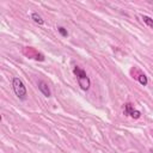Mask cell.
Here are the masks:
<instances>
[{
  "label": "cell",
  "instance_id": "obj_1",
  "mask_svg": "<svg viewBox=\"0 0 153 153\" xmlns=\"http://www.w3.org/2000/svg\"><path fill=\"white\" fill-rule=\"evenodd\" d=\"M73 73H74V75L76 76L78 84H79V86L81 87V90L87 91V90L90 88V86H91V80H90V78L87 76L86 72H85L82 68H80L79 66H74Z\"/></svg>",
  "mask_w": 153,
  "mask_h": 153
},
{
  "label": "cell",
  "instance_id": "obj_2",
  "mask_svg": "<svg viewBox=\"0 0 153 153\" xmlns=\"http://www.w3.org/2000/svg\"><path fill=\"white\" fill-rule=\"evenodd\" d=\"M12 87H13V91L16 93V96L20 99V100H25L26 99V96H27V92H26V87L24 85V82L19 79V78H13L12 80Z\"/></svg>",
  "mask_w": 153,
  "mask_h": 153
},
{
  "label": "cell",
  "instance_id": "obj_3",
  "mask_svg": "<svg viewBox=\"0 0 153 153\" xmlns=\"http://www.w3.org/2000/svg\"><path fill=\"white\" fill-rule=\"evenodd\" d=\"M24 54H25L26 56L31 57V59L37 60V61H44V55H43L42 53H38L36 49H33V48H31V47H26V48L24 49Z\"/></svg>",
  "mask_w": 153,
  "mask_h": 153
},
{
  "label": "cell",
  "instance_id": "obj_4",
  "mask_svg": "<svg viewBox=\"0 0 153 153\" xmlns=\"http://www.w3.org/2000/svg\"><path fill=\"white\" fill-rule=\"evenodd\" d=\"M38 88H39V91H41L45 97H50V88H49V86H48V84H47L45 81L39 80V81H38Z\"/></svg>",
  "mask_w": 153,
  "mask_h": 153
},
{
  "label": "cell",
  "instance_id": "obj_5",
  "mask_svg": "<svg viewBox=\"0 0 153 153\" xmlns=\"http://www.w3.org/2000/svg\"><path fill=\"white\" fill-rule=\"evenodd\" d=\"M136 72H137V75L136 76H134L141 85H143V86H146L147 85V82H148V79H147V76L141 72V71H139V69H136Z\"/></svg>",
  "mask_w": 153,
  "mask_h": 153
},
{
  "label": "cell",
  "instance_id": "obj_6",
  "mask_svg": "<svg viewBox=\"0 0 153 153\" xmlns=\"http://www.w3.org/2000/svg\"><path fill=\"white\" fill-rule=\"evenodd\" d=\"M141 19L143 20V23H145L147 26H149V27L153 30V19H152L151 17H148V16H146V14H142V16H141Z\"/></svg>",
  "mask_w": 153,
  "mask_h": 153
},
{
  "label": "cell",
  "instance_id": "obj_7",
  "mask_svg": "<svg viewBox=\"0 0 153 153\" xmlns=\"http://www.w3.org/2000/svg\"><path fill=\"white\" fill-rule=\"evenodd\" d=\"M31 19H32L36 24H39V25H43V24H44V20L42 19V17H41L38 13H32V14H31Z\"/></svg>",
  "mask_w": 153,
  "mask_h": 153
},
{
  "label": "cell",
  "instance_id": "obj_8",
  "mask_svg": "<svg viewBox=\"0 0 153 153\" xmlns=\"http://www.w3.org/2000/svg\"><path fill=\"white\" fill-rule=\"evenodd\" d=\"M128 116H130L131 118H134V120H137V118H140L141 117V112L139 111V110H135V109H133L130 112H129V115Z\"/></svg>",
  "mask_w": 153,
  "mask_h": 153
},
{
  "label": "cell",
  "instance_id": "obj_9",
  "mask_svg": "<svg viewBox=\"0 0 153 153\" xmlns=\"http://www.w3.org/2000/svg\"><path fill=\"white\" fill-rule=\"evenodd\" d=\"M57 31L61 33V36H63V37H67V35H68V32H67V30L63 27V26H59L57 27Z\"/></svg>",
  "mask_w": 153,
  "mask_h": 153
},
{
  "label": "cell",
  "instance_id": "obj_10",
  "mask_svg": "<svg viewBox=\"0 0 153 153\" xmlns=\"http://www.w3.org/2000/svg\"><path fill=\"white\" fill-rule=\"evenodd\" d=\"M128 153H135V152H128Z\"/></svg>",
  "mask_w": 153,
  "mask_h": 153
},
{
  "label": "cell",
  "instance_id": "obj_11",
  "mask_svg": "<svg viewBox=\"0 0 153 153\" xmlns=\"http://www.w3.org/2000/svg\"><path fill=\"white\" fill-rule=\"evenodd\" d=\"M152 137H153V133H152Z\"/></svg>",
  "mask_w": 153,
  "mask_h": 153
}]
</instances>
